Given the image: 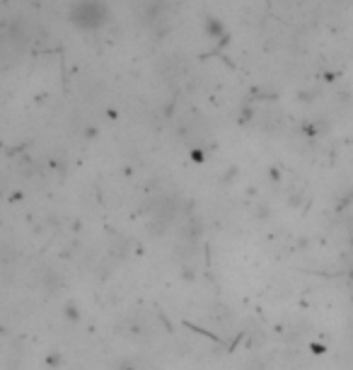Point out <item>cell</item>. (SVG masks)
Returning a JSON list of instances; mask_svg holds the SVG:
<instances>
[{"label": "cell", "instance_id": "6da1fadb", "mask_svg": "<svg viewBox=\"0 0 353 370\" xmlns=\"http://www.w3.org/2000/svg\"><path fill=\"white\" fill-rule=\"evenodd\" d=\"M102 17H105V12H102V8L97 3H80L75 8V22H80V24L95 27V24L102 22Z\"/></svg>", "mask_w": 353, "mask_h": 370}]
</instances>
